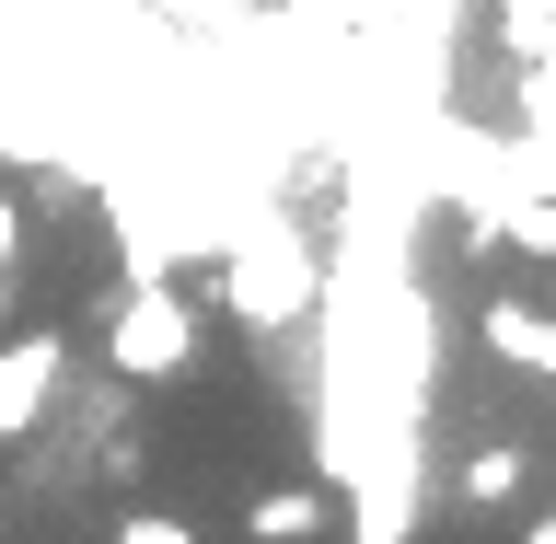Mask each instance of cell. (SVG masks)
<instances>
[{
  "label": "cell",
  "mask_w": 556,
  "mask_h": 544,
  "mask_svg": "<svg viewBox=\"0 0 556 544\" xmlns=\"http://www.w3.org/2000/svg\"><path fill=\"white\" fill-rule=\"evenodd\" d=\"M35 290H47V208H35L24 174H0V464L35 452V429H47L59 394H70L59 382L70 371V325L35 302Z\"/></svg>",
  "instance_id": "cell-1"
},
{
  "label": "cell",
  "mask_w": 556,
  "mask_h": 544,
  "mask_svg": "<svg viewBox=\"0 0 556 544\" xmlns=\"http://www.w3.org/2000/svg\"><path fill=\"white\" fill-rule=\"evenodd\" d=\"M486 347L556 382V313H533V302H486Z\"/></svg>",
  "instance_id": "cell-2"
},
{
  "label": "cell",
  "mask_w": 556,
  "mask_h": 544,
  "mask_svg": "<svg viewBox=\"0 0 556 544\" xmlns=\"http://www.w3.org/2000/svg\"><path fill=\"white\" fill-rule=\"evenodd\" d=\"M521 544H556V521H533V533H521Z\"/></svg>",
  "instance_id": "cell-3"
}]
</instances>
